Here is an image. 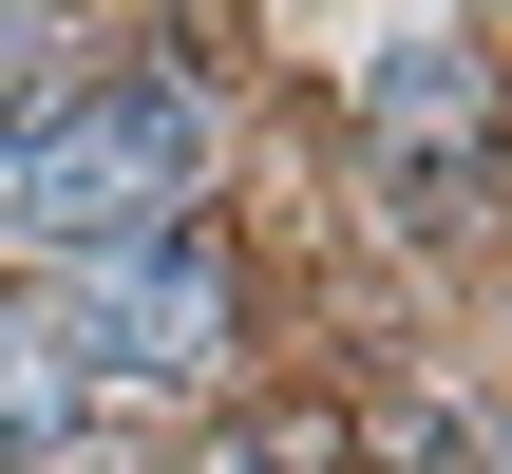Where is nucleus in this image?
I'll use <instances>...</instances> for the list:
<instances>
[{"label":"nucleus","mask_w":512,"mask_h":474,"mask_svg":"<svg viewBox=\"0 0 512 474\" xmlns=\"http://www.w3.org/2000/svg\"><path fill=\"white\" fill-rule=\"evenodd\" d=\"M209 342H228V266H209L190 228L76 266V304H57V361H76L95 399H114V380H209Z\"/></svg>","instance_id":"obj_2"},{"label":"nucleus","mask_w":512,"mask_h":474,"mask_svg":"<svg viewBox=\"0 0 512 474\" xmlns=\"http://www.w3.org/2000/svg\"><path fill=\"white\" fill-rule=\"evenodd\" d=\"M76 437H95V380L57 361V323L0 304V456H76Z\"/></svg>","instance_id":"obj_3"},{"label":"nucleus","mask_w":512,"mask_h":474,"mask_svg":"<svg viewBox=\"0 0 512 474\" xmlns=\"http://www.w3.org/2000/svg\"><path fill=\"white\" fill-rule=\"evenodd\" d=\"M190 152H209L190 76H114V95H76L57 133L0 152V209H19L57 266H114V247H152V228L190 209Z\"/></svg>","instance_id":"obj_1"}]
</instances>
